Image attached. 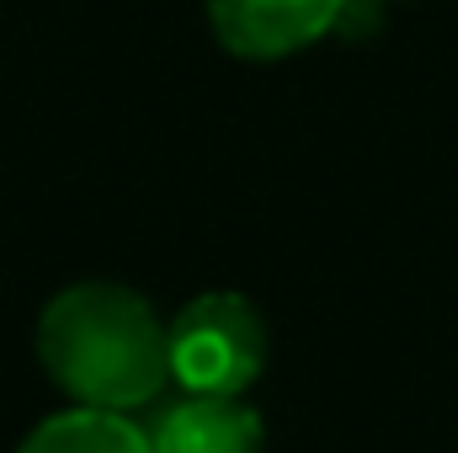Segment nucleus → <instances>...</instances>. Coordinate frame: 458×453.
<instances>
[{"label": "nucleus", "mask_w": 458, "mask_h": 453, "mask_svg": "<svg viewBox=\"0 0 458 453\" xmlns=\"http://www.w3.org/2000/svg\"><path fill=\"white\" fill-rule=\"evenodd\" d=\"M38 363L70 406L139 411L171 384V341L155 304L123 283L91 278L59 288L38 315Z\"/></svg>", "instance_id": "1"}, {"label": "nucleus", "mask_w": 458, "mask_h": 453, "mask_svg": "<svg viewBox=\"0 0 458 453\" xmlns=\"http://www.w3.org/2000/svg\"><path fill=\"white\" fill-rule=\"evenodd\" d=\"M171 384L203 395H245L267 368V321L245 294H198L165 326Z\"/></svg>", "instance_id": "2"}, {"label": "nucleus", "mask_w": 458, "mask_h": 453, "mask_svg": "<svg viewBox=\"0 0 458 453\" xmlns=\"http://www.w3.org/2000/svg\"><path fill=\"white\" fill-rule=\"evenodd\" d=\"M208 27L234 59L272 64L336 32L342 0H203Z\"/></svg>", "instance_id": "3"}, {"label": "nucleus", "mask_w": 458, "mask_h": 453, "mask_svg": "<svg viewBox=\"0 0 458 453\" xmlns=\"http://www.w3.org/2000/svg\"><path fill=\"white\" fill-rule=\"evenodd\" d=\"M155 453H261L267 427L245 395H203L182 389L144 427Z\"/></svg>", "instance_id": "4"}, {"label": "nucleus", "mask_w": 458, "mask_h": 453, "mask_svg": "<svg viewBox=\"0 0 458 453\" xmlns=\"http://www.w3.org/2000/svg\"><path fill=\"white\" fill-rule=\"evenodd\" d=\"M16 453H155L149 432L128 422V411H102V406H70L48 422H38Z\"/></svg>", "instance_id": "5"}]
</instances>
